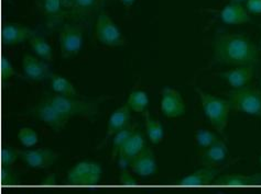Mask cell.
Returning <instances> with one entry per match:
<instances>
[{"label": "cell", "instance_id": "d6a6232c", "mask_svg": "<svg viewBox=\"0 0 261 194\" xmlns=\"http://www.w3.org/2000/svg\"><path fill=\"white\" fill-rule=\"evenodd\" d=\"M246 8L249 13L261 15V0H247Z\"/></svg>", "mask_w": 261, "mask_h": 194}, {"label": "cell", "instance_id": "44dd1931", "mask_svg": "<svg viewBox=\"0 0 261 194\" xmlns=\"http://www.w3.org/2000/svg\"><path fill=\"white\" fill-rule=\"evenodd\" d=\"M51 79V88L54 92L68 98H75L77 95V91L74 85L70 80L64 77H61L58 75H52Z\"/></svg>", "mask_w": 261, "mask_h": 194}, {"label": "cell", "instance_id": "4dcf8cb0", "mask_svg": "<svg viewBox=\"0 0 261 194\" xmlns=\"http://www.w3.org/2000/svg\"><path fill=\"white\" fill-rule=\"evenodd\" d=\"M2 181L5 185H15L19 183V179L8 167H4L2 170Z\"/></svg>", "mask_w": 261, "mask_h": 194}, {"label": "cell", "instance_id": "ffe728a7", "mask_svg": "<svg viewBox=\"0 0 261 194\" xmlns=\"http://www.w3.org/2000/svg\"><path fill=\"white\" fill-rule=\"evenodd\" d=\"M227 146L223 141H217L214 145H212L211 147L207 148L203 155V161L204 164L213 165V164H218L225 160L226 156H227Z\"/></svg>", "mask_w": 261, "mask_h": 194}, {"label": "cell", "instance_id": "52a82bcc", "mask_svg": "<svg viewBox=\"0 0 261 194\" xmlns=\"http://www.w3.org/2000/svg\"><path fill=\"white\" fill-rule=\"evenodd\" d=\"M31 114L37 117L46 126L51 127L56 132L63 130L68 122V117L64 116L62 113L54 108L49 101H46L44 98L41 100L36 107L31 109Z\"/></svg>", "mask_w": 261, "mask_h": 194}, {"label": "cell", "instance_id": "9c48e42d", "mask_svg": "<svg viewBox=\"0 0 261 194\" xmlns=\"http://www.w3.org/2000/svg\"><path fill=\"white\" fill-rule=\"evenodd\" d=\"M161 111L167 117L175 119L183 116L185 113V105L182 95L173 88H163L161 91Z\"/></svg>", "mask_w": 261, "mask_h": 194}, {"label": "cell", "instance_id": "7a4b0ae2", "mask_svg": "<svg viewBox=\"0 0 261 194\" xmlns=\"http://www.w3.org/2000/svg\"><path fill=\"white\" fill-rule=\"evenodd\" d=\"M195 91L200 95L203 110L212 126L223 135L228 124V115L230 111L229 101L206 93L201 88H195Z\"/></svg>", "mask_w": 261, "mask_h": 194}, {"label": "cell", "instance_id": "6da1fadb", "mask_svg": "<svg viewBox=\"0 0 261 194\" xmlns=\"http://www.w3.org/2000/svg\"><path fill=\"white\" fill-rule=\"evenodd\" d=\"M214 60L222 65L256 66L260 61L257 45L244 34H217L213 44Z\"/></svg>", "mask_w": 261, "mask_h": 194}, {"label": "cell", "instance_id": "5b68a950", "mask_svg": "<svg viewBox=\"0 0 261 194\" xmlns=\"http://www.w3.org/2000/svg\"><path fill=\"white\" fill-rule=\"evenodd\" d=\"M101 178V167L93 161H82L67 173V182L71 185H96Z\"/></svg>", "mask_w": 261, "mask_h": 194}, {"label": "cell", "instance_id": "836d02e7", "mask_svg": "<svg viewBox=\"0 0 261 194\" xmlns=\"http://www.w3.org/2000/svg\"><path fill=\"white\" fill-rule=\"evenodd\" d=\"M119 182L122 185H128V186L137 185V183H138V182H137V180L127 171H122L121 172L120 178H119Z\"/></svg>", "mask_w": 261, "mask_h": 194}, {"label": "cell", "instance_id": "8992f818", "mask_svg": "<svg viewBox=\"0 0 261 194\" xmlns=\"http://www.w3.org/2000/svg\"><path fill=\"white\" fill-rule=\"evenodd\" d=\"M96 38L101 44L111 47L121 46L125 43L119 27L107 13L101 12L96 23Z\"/></svg>", "mask_w": 261, "mask_h": 194}, {"label": "cell", "instance_id": "ac0fdd59", "mask_svg": "<svg viewBox=\"0 0 261 194\" xmlns=\"http://www.w3.org/2000/svg\"><path fill=\"white\" fill-rule=\"evenodd\" d=\"M222 169L217 168H205L197 170L196 172L192 173L190 176H187L182 179L178 184L185 185V186H201V185H207L213 182V180L217 177Z\"/></svg>", "mask_w": 261, "mask_h": 194}, {"label": "cell", "instance_id": "277c9868", "mask_svg": "<svg viewBox=\"0 0 261 194\" xmlns=\"http://www.w3.org/2000/svg\"><path fill=\"white\" fill-rule=\"evenodd\" d=\"M228 98L231 110L261 117V91L259 90L250 87L233 89Z\"/></svg>", "mask_w": 261, "mask_h": 194}, {"label": "cell", "instance_id": "cb8c5ba5", "mask_svg": "<svg viewBox=\"0 0 261 194\" xmlns=\"http://www.w3.org/2000/svg\"><path fill=\"white\" fill-rule=\"evenodd\" d=\"M127 105L130 108V110H133L134 112L142 113L147 111V107L149 105V98L145 91H142V90H136V91L130 93Z\"/></svg>", "mask_w": 261, "mask_h": 194}, {"label": "cell", "instance_id": "5bb4252c", "mask_svg": "<svg viewBox=\"0 0 261 194\" xmlns=\"http://www.w3.org/2000/svg\"><path fill=\"white\" fill-rule=\"evenodd\" d=\"M36 32L30 27L17 23H8L4 25L3 29V43L6 45H16L24 42L25 40H30Z\"/></svg>", "mask_w": 261, "mask_h": 194}, {"label": "cell", "instance_id": "f1b7e54d", "mask_svg": "<svg viewBox=\"0 0 261 194\" xmlns=\"http://www.w3.org/2000/svg\"><path fill=\"white\" fill-rule=\"evenodd\" d=\"M20 152L12 147H5L2 151V161L4 167H9L12 164H15Z\"/></svg>", "mask_w": 261, "mask_h": 194}, {"label": "cell", "instance_id": "4fadbf2b", "mask_svg": "<svg viewBox=\"0 0 261 194\" xmlns=\"http://www.w3.org/2000/svg\"><path fill=\"white\" fill-rule=\"evenodd\" d=\"M253 73H255V66H238L222 73L221 77L231 88L239 89L246 87V85L252 79Z\"/></svg>", "mask_w": 261, "mask_h": 194}, {"label": "cell", "instance_id": "74e56055", "mask_svg": "<svg viewBox=\"0 0 261 194\" xmlns=\"http://www.w3.org/2000/svg\"><path fill=\"white\" fill-rule=\"evenodd\" d=\"M260 164H261V157H260Z\"/></svg>", "mask_w": 261, "mask_h": 194}, {"label": "cell", "instance_id": "d590c367", "mask_svg": "<svg viewBox=\"0 0 261 194\" xmlns=\"http://www.w3.org/2000/svg\"><path fill=\"white\" fill-rule=\"evenodd\" d=\"M44 183H47V184H56V181H54V177H53V176H51L49 180L46 179L45 181H44Z\"/></svg>", "mask_w": 261, "mask_h": 194}, {"label": "cell", "instance_id": "7402d4cb", "mask_svg": "<svg viewBox=\"0 0 261 194\" xmlns=\"http://www.w3.org/2000/svg\"><path fill=\"white\" fill-rule=\"evenodd\" d=\"M146 132L152 144H159L164 137V130L160 121L151 119L150 113L146 111Z\"/></svg>", "mask_w": 261, "mask_h": 194}, {"label": "cell", "instance_id": "f546056e", "mask_svg": "<svg viewBox=\"0 0 261 194\" xmlns=\"http://www.w3.org/2000/svg\"><path fill=\"white\" fill-rule=\"evenodd\" d=\"M15 75H16V71H15V68H13V66L11 65L10 60L7 58L6 56H3V58H2V77H3V80L7 81Z\"/></svg>", "mask_w": 261, "mask_h": 194}, {"label": "cell", "instance_id": "e0dca14e", "mask_svg": "<svg viewBox=\"0 0 261 194\" xmlns=\"http://www.w3.org/2000/svg\"><path fill=\"white\" fill-rule=\"evenodd\" d=\"M132 169L137 176L147 178L152 176L156 171L155 158L150 150H143L132 164Z\"/></svg>", "mask_w": 261, "mask_h": 194}, {"label": "cell", "instance_id": "8fae6325", "mask_svg": "<svg viewBox=\"0 0 261 194\" xmlns=\"http://www.w3.org/2000/svg\"><path fill=\"white\" fill-rule=\"evenodd\" d=\"M22 68L25 77L32 81H44L52 77L50 66L38 57L25 54L22 59Z\"/></svg>", "mask_w": 261, "mask_h": 194}, {"label": "cell", "instance_id": "603a6c76", "mask_svg": "<svg viewBox=\"0 0 261 194\" xmlns=\"http://www.w3.org/2000/svg\"><path fill=\"white\" fill-rule=\"evenodd\" d=\"M30 44L32 46L33 52L36 53L39 57L49 61L52 60L53 58L52 47L49 44V42H46V40L43 37L34 34V36H32L30 39Z\"/></svg>", "mask_w": 261, "mask_h": 194}, {"label": "cell", "instance_id": "8d00e7d4", "mask_svg": "<svg viewBox=\"0 0 261 194\" xmlns=\"http://www.w3.org/2000/svg\"><path fill=\"white\" fill-rule=\"evenodd\" d=\"M243 2H247V0H231L230 3H239V4H242Z\"/></svg>", "mask_w": 261, "mask_h": 194}, {"label": "cell", "instance_id": "e575fe53", "mask_svg": "<svg viewBox=\"0 0 261 194\" xmlns=\"http://www.w3.org/2000/svg\"><path fill=\"white\" fill-rule=\"evenodd\" d=\"M120 2H121V4H122L123 6L130 7V6H133V4L135 3V0H120Z\"/></svg>", "mask_w": 261, "mask_h": 194}, {"label": "cell", "instance_id": "ba28073f", "mask_svg": "<svg viewBox=\"0 0 261 194\" xmlns=\"http://www.w3.org/2000/svg\"><path fill=\"white\" fill-rule=\"evenodd\" d=\"M83 45V33L76 25L65 24L60 32V47L64 58L76 55Z\"/></svg>", "mask_w": 261, "mask_h": 194}, {"label": "cell", "instance_id": "d6986e66", "mask_svg": "<svg viewBox=\"0 0 261 194\" xmlns=\"http://www.w3.org/2000/svg\"><path fill=\"white\" fill-rule=\"evenodd\" d=\"M216 184L233 185V186H249V185H261V172L255 175H226L219 177L215 180Z\"/></svg>", "mask_w": 261, "mask_h": 194}, {"label": "cell", "instance_id": "d4e9b609", "mask_svg": "<svg viewBox=\"0 0 261 194\" xmlns=\"http://www.w3.org/2000/svg\"><path fill=\"white\" fill-rule=\"evenodd\" d=\"M218 141L215 133H213L210 130H198L195 133V142L203 148H208L212 145H214Z\"/></svg>", "mask_w": 261, "mask_h": 194}, {"label": "cell", "instance_id": "4316f807", "mask_svg": "<svg viewBox=\"0 0 261 194\" xmlns=\"http://www.w3.org/2000/svg\"><path fill=\"white\" fill-rule=\"evenodd\" d=\"M18 138H19V141L21 142L23 146H25V147H32L39 142L38 134L29 127H23L20 130L19 134H18Z\"/></svg>", "mask_w": 261, "mask_h": 194}, {"label": "cell", "instance_id": "30bf717a", "mask_svg": "<svg viewBox=\"0 0 261 194\" xmlns=\"http://www.w3.org/2000/svg\"><path fill=\"white\" fill-rule=\"evenodd\" d=\"M145 148V140L140 133H136L122 145L119 150V166L125 169L132 164Z\"/></svg>", "mask_w": 261, "mask_h": 194}, {"label": "cell", "instance_id": "3957f363", "mask_svg": "<svg viewBox=\"0 0 261 194\" xmlns=\"http://www.w3.org/2000/svg\"><path fill=\"white\" fill-rule=\"evenodd\" d=\"M46 101L56 108L60 113L71 119L73 116H91L97 113V105L94 102L68 98L60 94H47L44 96Z\"/></svg>", "mask_w": 261, "mask_h": 194}, {"label": "cell", "instance_id": "484cf974", "mask_svg": "<svg viewBox=\"0 0 261 194\" xmlns=\"http://www.w3.org/2000/svg\"><path fill=\"white\" fill-rule=\"evenodd\" d=\"M135 134V128L129 126L125 130L120 131L119 133H117L114 137V141H113V148H114V156L117 154V152H119L120 148L123 144H125L130 137Z\"/></svg>", "mask_w": 261, "mask_h": 194}, {"label": "cell", "instance_id": "f35d334b", "mask_svg": "<svg viewBox=\"0 0 261 194\" xmlns=\"http://www.w3.org/2000/svg\"><path fill=\"white\" fill-rule=\"evenodd\" d=\"M260 87H261V81H260Z\"/></svg>", "mask_w": 261, "mask_h": 194}, {"label": "cell", "instance_id": "83f0119b", "mask_svg": "<svg viewBox=\"0 0 261 194\" xmlns=\"http://www.w3.org/2000/svg\"><path fill=\"white\" fill-rule=\"evenodd\" d=\"M42 10L49 16L61 15L62 0H42Z\"/></svg>", "mask_w": 261, "mask_h": 194}, {"label": "cell", "instance_id": "7c38bea8", "mask_svg": "<svg viewBox=\"0 0 261 194\" xmlns=\"http://www.w3.org/2000/svg\"><path fill=\"white\" fill-rule=\"evenodd\" d=\"M22 160L34 169H43L50 167L57 160L58 155L51 149L41 148L36 150H28L20 152Z\"/></svg>", "mask_w": 261, "mask_h": 194}, {"label": "cell", "instance_id": "1f68e13d", "mask_svg": "<svg viewBox=\"0 0 261 194\" xmlns=\"http://www.w3.org/2000/svg\"><path fill=\"white\" fill-rule=\"evenodd\" d=\"M72 2L76 8L84 11H89L95 8L97 0H72Z\"/></svg>", "mask_w": 261, "mask_h": 194}, {"label": "cell", "instance_id": "9a60e30c", "mask_svg": "<svg viewBox=\"0 0 261 194\" xmlns=\"http://www.w3.org/2000/svg\"><path fill=\"white\" fill-rule=\"evenodd\" d=\"M221 19L227 24H245L250 22V15L242 4L230 3L221 11Z\"/></svg>", "mask_w": 261, "mask_h": 194}, {"label": "cell", "instance_id": "2e32d148", "mask_svg": "<svg viewBox=\"0 0 261 194\" xmlns=\"http://www.w3.org/2000/svg\"><path fill=\"white\" fill-rule=\"evenodd\" d=\"M130 108L128 105L122 106L118 110H116L112 114L111 119L108 120L106 140L109 137L115 136L120 131L130 126Z\"/></svg>", "mask_w": 261, "mask_h": 194}]
</instances>
